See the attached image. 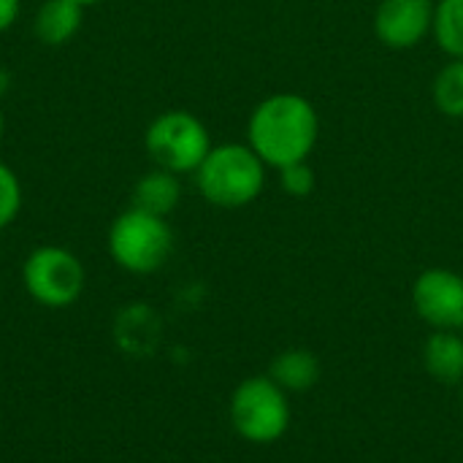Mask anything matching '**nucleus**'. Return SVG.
Here are the masks:
<instances>
[{"label":"nucleus","instance_id":"obj_1","mask_svg":"<svg viewBox=\"0 0 463 463\" xmlns=\"http://www.w3.org/2000/svg\"><path fill=\"white\" fill-rule=\"evenodd\" d=\"M320 138V117L312 100L296 92H277L263 98L247 122V144L271 165L285 168L309 160Z\"/></svg>","mask_w":463,"mask_h":463},{"label":"nucleus","instance_id":"obj_2","mask_svg":"<svg viewBox=\"0 0 463 463\" xmlns=\"http://www.w3.org/2000/svg\"><path fill=\"white\" fill-rule=\"evenodd\" d=\"M195 184L212 206L241 209L263 193L266 163L250 144H217L198 165Z\"/></svg>","mask_w":463,"mask_h":463},{"label":"nucleus","instance_id":"obj_3","mask_svg":"<svg viewBox=\"0 0 463 463\" xmlns=\"http://www.w3.org/2000/svg\"><path fill=\"white\" fill-rule=\"evenodd\" d=\"M228 418L233 431L250 445H274L290 431L293 407L269 374L247 377L236 385L228 402Z\"/></svg>","mask_w":463,"mask_h":463},{"label":"nucleus","instance_id":"obj_4","mask_svg":"<svg viewBox=\"0 0 463 463\" xmlns=\"http://www.w3.org/2000/svg\"><path fill=\"white\" fill-rule=\"evenodd\" d=\"M106 244L111 260L122 271L146 277L168 263L174 252V231L165 217L130 206L111 222Z\"/></svg>","mask_w":463,"mask_h":463},{"label":"nucleus","instance_id":"obj_5","mask_svg":"<svg viewBox=\"0 0 463 463\" xmlns=\"http://www.w3.org/2000/svg\"><path fill=\"white\" fill-rule=\"evenodd\" d=\"M144 144L155 165L176 176L195 174L212 149L206 125L184 109H171L155 117L146 128Z\"/></svg>","mask_w":463,"mask_h":463},{"label":"nucleus","instance_id":"obj_6","mask_svg":"<svg viewBox=\"0 0 463 463\" xmlns=\"http://www.w3.org/2000/svg\"><path fill=\"white\" fill-rule=\"evenodd\" d=\"M22 282L27 296L46 309H65L76 304L87 285L84 263L65 247H35L22 266Z\"/></svg>","mask_w":463,"mask_h":463},{"label":"nucleus","instance_id":"obj_7","mask_svg":"<svg viewBox=\"0 0 463 463\" xmlns=\"http://www.w3.org/2000/svg\"><path fill=\"white\" fill-rule=\"evenodd\" d=\"M412 309L431 331L463 334V277L453 269H426L412 282Z\"/></svg>","mask_w":463,"mask_h":463},{"label":"nucleus","instance_id":"obj_8","mask_svg":"<svg viewBox=\"0 0 463 463\" xmlns=\"http://www.w3.org/2000/svg\"><path fill=\"white\" fill-rule=\"evenodd\" d=\"M434 0H380L374 35L388 49H415L434 27Z\"/></svg>","mask_w":463,"mask_h":463},{"label":"nucleus","instance_id":"obj_9","mask_svg":"<svg viewBox=\"0 0 463 463\" xmlns=\"http://www.w3.org/2000/svg\"><path fill=\"white\" fill-rule=\"evenodd\" d=\"M423 369L439 385L463 383V334L461 331H431L423 345Z\"/></svg>","mask_w":463,"mask_h":463},{"label":"nucleus","instance_id":"obj_10","mask_svg":"<svg viewBox=\"0 0 463 463\" xmlns=\"http://www.w3.org/2000/svg\"><path fill=\"white\" fill-rule=\"evenodd\" d=\"M320 374H323L320 358L312 350H304V347L282 350L269 366V377L285 393H307V391H312L320 383Z\"/></svg>","mask_w":463,"mask_h":463},{"label":"nucleus","instance_id":"obj_11","mask_svg":"<svg viewBox=\"0 0 463 463\" xmlns=\"http://www.w3.org/2000/svg\"><path fill=\"white\" fill-rule=\"evenodd\" d=\"M81 19L84 5L76 0H46L35 14L33 33L46 46H62L81 30Z\"/></svg>","mask_w":463,"mask_h":463},{"label":"nucleus","instance_id":"obj_12","mask_svg":"<svg viewBox=\"0 0 463 463\" xmlns=\"http://www.w3.org/2000/svg\"><path fill=\"white\" fill-rule=\"evenodd\" d=\"M182 201V184L179 176L163 168H155L144 174L133 187V206L157 217H168Z\"/></svg>","mask_w":463,"mask_h":463},{"label":"nucleus","instance_id":"obj_13","mask_svg":"<svg viewBox=\"0 0 463 463\" xmlns=\"http://www.w3.org/2000/svg\"><path fill=\"white\" fill-rule=\"evenodd\" d=\"M431 98L439 114L463 119V57H450L448 65L434 76Z\"/></svg>","mask_w":463,"mask_h":463},{"label":"nucleus","instance_id":"obj_14","mask_svg":"<svg viewBox=\"0 0 463 463\" xmlns=\"http://www.w3.org/2000/svg\"><path fill=\"white\" fill-rule=\"evenodd\" d=\"M439 49L450 57H463V0H439L431 27Z\"/></svg>","mask_w":463,"mask_h":463},{"label":"nucleus","instance_id":"obj_15","mask_svg":"<svg viewBox=\"0 0 463 463\" xmlns=\"http://www.w3.org/2000/svg\"><path fill=\"white\" fill-rule=\"evenodd\" d=\"M22 212V182L11 165L0 160V231H5Z\"/></svg>","mask_w":463,"mask_h":463},{"label":"nucleus","instance_id":"obj_16","mask_svg":"<svg viewBox=\"0 0 463 463\" xmlns=\"http://www.w3.org/2000/svg\"><path fill=\"white\" fill-rule=\"evenodd\" d=\"M315 184H317V179H315V168L309 165V160L279 168V187L290 198H307V195H312L315 193Z\"/></svg>","mask_w":463,"mask_h":463},{"label":"nucleus","instance_id":"obj_17","mask_svg":"<svg viewBox=\"0 0 463 463\" xmlns=\"http://www.w3.org/2000/svg\"><path fill=\"white\" fill-rule=\"evenodd\" d=\"M19 16V0H0V33L11 30Z\"/></svg>","mask_w":463,"mask_h":463},{"label":"nucleus","instance_id":"obj_18","mask_svg":"<svg viewBox=\"0 0 463 463\" xmlns=\"http://www.w3.org/2000/svg\"><path fill=\"white\" fill-rule=\"evenodd\" d=\"M11 87V76H8V71L5 68H0V95H5V90Z\"/></svg>","mask_w":463,"mask_h":463},{"label":"nucleus","instance_id":"obj_19","mask_svg":"<svg viewBox=\"0 0 463 463\" xmlns=\"http://www.w3.org/2000/svg\"><path fill=\"white\" fill-rule=\"evenodd\" d=\"M76 3H79V5H84V8H87V5H98V3H100V0H76Z\"/></svg>","mask_w":463,"mask_h":463},{"label":"nucleus","instance_id":"obj_20","mask_svg":"<svg viewBox=\"0 0 463 463\" xmlns=\"http://www.w3.org/2000/svg\"><path fill=\"white\" fill-rule=\"evenodd\" d=\"M3 130H5V119H3V111H0V141H3Z\"/></svg>","mask_w":463,"mask_h":463},{"label":"nucleus","instance_id":"obj_21","mask_svg":"<svg viewBox=\"0 0 463 463\" xmlns=\"http://www.w3.org/2000/svg\"><path fill=\"white\" fill-rule=\"evenodd\" d=\"M458 399H461V410H463V383L458 385Z\"/></svg>","mask_w":463,"mask_h":463}]
</instances>
